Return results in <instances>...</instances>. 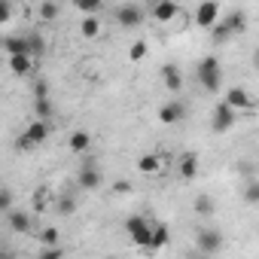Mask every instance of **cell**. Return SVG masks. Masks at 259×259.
Masks as SVG:
<instances>
[{
	"label": "cell",
	"instance_id": "6da1fadb",
	"mask_svg": "<svg viewBox=\"0 0 259 259\" xmlns=\"http://www.w3.org/2000/svg\"><path fill=\"white\" fill-rule=\"evenodd\" d=\"M195 79L204 92H220L223 89V67H220V58L217 55H204L198 64H195Z\"/></svg>",
	"mask_w": 259,
	"mask_h": 259
},
{
	"label": "cell",
	"instance_id": "7a4b0ae2",
	"mask_svg": "<svg viewBox=\"0 0 259 259\" xmlns=\"http://www.w3.org/2000/svg\"><path fill=\"white\" fill-rule=\"evenodd\" d=\"M49 119H34L25 132L19 135V141H16V147L19 150H34V147H43L46 141H49Z\"/></svg>",
	"mask_w": 259,
	"mask_h": 259
},
{
	"label": "cell",
	"instance_id": "3957f363",
	"mask_svg": "<svg viewBox=\"0 0 259 259\" xmlns=\"http://www.w3.org/2000/svg\"><path fill=\"white\" fill-rule=\"evenodd\" d=\"M113 22L122 28V31H138L144 22H147V10L138 7V4H122L113 10Z\"/></svg>",
	"mask_w": 259,
	"mask_h": 259
},
{
	"label": "cell",
	"instance_id": "277c9868",
	"mask_svg": "<svg viewBox=\"0 0 259 259\" xmlns=\"http://www.w3.org/2000/svg\"><path fill=\"white\" fill-rule=\"evenodd\" d=\"M150 232H153V223L144 213H132V217L125 220V235L132 238L138 247H147L150 244Z\"/></svg>",
	"mask_w": 259,
	"mask_h": 259
},
{
	"label": "cell",
	"instance_id": "5b68a950",
	"mask_svg": "<svg viewBox=\"0 0 259 259\" xmlns=\"http://www.w3.org/2000/svg\"><path fill=\"white\" fill-rule=\"evenodd\" d=\"M101 183H104L101 168L95 165V159H85V162L79 165V171H76V186H79V189H85V192H98V189H101Z\"/></svg>",
	"mask_w": 259,
	"mask_h": 259
},
{
	"label": "cell",
	"instance_id": "8992f818",
	"mask_svg": "<svg viewBox=\"0 0 259 259\" xmlns=\"http://www.w3.org/2000/svg\"><path fill=\"white\" fill-rule=\"evenodd\" d=\"M235 119H238V113H235L226 101H220V104L213 107V113H210V132H213V135L232 132V128H235Z\"/></svg>",
	"mask_w": 259,
	"mask_h": 259
},
{
	"label": "cell",
	"instance_id": "52a82bcc",
	"mask_svg": "<svg viewBox=\"0 0 259 259\" xmlns=\"http://www.w3.org/2000/svg\"><path fill=\"white\" fill-rule=\"evenodd\" d=\"M147 16L168 25V22H174L180 16V4L177 0H147Z\"/></svg>",
	"mask_w": 259,
	"mask_h": 259
},
{
	"label": "cell",
	"instance_id": "ba28073f",
	"mask_svg": "<svg viewBox=\"0 0 259 259\" xmlns=\"http://www.w3.org/2000/svg\"><path fill=\"white\" fill-rule=\"evenodd\" d=\"M4 217H7V229H10L13 235H31V232H34V217H31L28 210H19V207L13 204Z\"/></svg>",
	"mask_w": 259,
	"mask_h": 259
},
{
	"label": "cell",
	"instance_id": "9c48e42d",
	"mask_svg": "<svg viewBox=\"0 0 259 259\" xmlns=\"http://www.w3.org/2000/svg\"><path fill=\"white\" fill-rule=\"evenodd\" d=\"M217 19H220V4H217V0H201V4L195 7V13H192V22L201 31H207Z\"/></svg>",
	"mask_w": 259,
	"mask_h": 259
},
{
	"label": "cell",
	"instance_id": "30bf717a",
	"mask_svg": "<svg viewBox=\"0 0 259 259\" xmlns=\"http://www.w3.org/2000/svg\"><path fill=\"white\" fill-rule=\"evenodd\" d=\"M195 247H198L201 253H220V250H223V232H220V229H210V226L198 229Z\"/></svg>",
	"mask_w": 259,
	"mask_h": 259
},
{
	"label": "cell",
	"instance_id": "8fae6325",
	"mask_svg": "<svg viewBox=\"0 0 259 259\" xmlns=\"http://www.w3.org/2000/svg\"><path fill=\"white\" fill-rule=\"evenodd\" d=\"M159 76H162V89H168L171 95H177V92H183V70L174 64V61H168V64H162V70H159Z\"/></svg>",
	"mask_w": 259,
	"mask_h": 259
},
{
	"label": "cell",
	"instance_id": "7c38bea8",
	"mask_svg": "<svg viewBox=\"0 0 259 259\" xmlns=\"http://www.w3.org/2000/svg\"><path fill=\"white\" fill-rule=\"evenodd\" d=\"M186 104L183 101H168V104H162L159 107V122L162 125H177V122H183L186 119Z\"/></svg>",
	"mask_w": 259,
	"mask_h": 259
},
{
	"label": "cell",
	"instance_id": "4fadbf2b",
	"mask_svg": "<svg viewBox=\"0 0 259 259\" xmlns=\"http://www.w3.org/2000/svg\"><path fill=\"white\" fill-rule=\"evenodd\" d=\"M235 113H244V110H253V98H250V92L244 89V85H235V89H229L226 92V98H223Z\"/></svg>",
	"mask_w": 259,
	"mask_h": 259
},
{
	"label": "cell",
	"instance_id": "5bb4252c",
	"mask_svg": "<svg viewBox=\"0 0 259 259\" xmlns=\"http://www.w3.org/2000/svg\"><path fill=\"white\" fill-rule=\"evenodd\" d=\"M34 70V58L28 52H19V55H10V73L13 76H28Z\"/></svg>",
	"mask_w": 259,
	"mask_h": 259
},
{
	"label": "cell",
	"instance_id": "9a60e30c",
	"mask_svg": "<svg viewBox=\"0 0 259 259\" xmlns=\"http://www.w3.org/2000/svg\"><path fill=\"white\" fill-rule=\"evenodd\" d=\"M165 168V159L159 156V153H144V156H138V171L141 174H159Z\"/></svg>",
	"mask_w": 259,
	"mask_h": 259
},
{
	"label": "cell",
	"instance_id": "2e32d148",
	"mask_svg": "<svg viewBox=\"0 0 259 259\" xmlns=\"http://www.w3.org/2000/svg\"><path fill=\"white\" fill-rule=\"evenodd\" d=\"M168 241H171V229H168V223H153V232H150V244H147V250H162Z\"/></svg>",
	"mask_w": 259,
	"mask_h": 259
},
{
	"label": "cell",
	"instance_id": "e0dca14e",
	"mask_svg": "<svg viewBox=\"0 0 259 259\" xmlns=\"http://www.w3.org/2000/svg\"><path fill=\"white\" fill-rule=\"evenodd\" d=\"M177 174H180L183 180H192V177L198 174V156H195V153H183V156L177 159Z\"/></svg>",
	"mask_w": 259,
	"mask_h": 259
},
{
	"label": "cell",
	"instance_id": "ac0fdd59",
	"mask_svg": "<svg viewBox=\"0 0 259 259\" xmlns=\"http://www.w3.org/2000/svg\"><path fill=\"white\" fill-rule=\"evenodd\" d=\"M67 147H70V153L85 156V153L92 150V135H89V132H73V135L67 138Z\"/></svg>",
	"mask_w": 259,
	"mask_h": 259
},
{
	"label": "cell",
	"instance_id": "d6986e66",
	"mask_svg": "<svg viewBox=\"0 0 259 259\" xmlns=\"http://www.w3.org/2000/svg\"><path fill=\"white\" fill-rule=\"evenodd\" d=\"M223 25L238 37V34H244V31H247V13H244V10H232V13L223 19Z\"/></svg>",
	"mask_w": 259,
	"mask_h": 259
},
{
	"label": "cell",
	"instance_id": "ffe728a7",
	"mask_svg": "<svg viewBox=\"0 0 259 259\" xmlns=\"http://www.w3.org/2000/svg\"><path fill=\"white\" fill-rule=\"evenodd\" d=\"M52 207H55V213H61V217H73V213H76V195H73V192H61Z\"/></svg>",
	"mask_w": 259,
	"mask_h": 259
},
{
	"label": "cell",
	"instance_id": "44dd1931",
	"mask_svg": "<svg viewBox=\"0 0 259 259\" xmlns=\"http://www.w3.org/2000/svg\"><path fill=\"white\" fill-rule=\"evenodd\" d=\"M192 210H195L201 220H207V217H213V210H217V201H213L207 192H201V195H195V201H192Z\"/></svg>",
	"mask_w": 259,
	"mask_h": 259
},
{
	"label": "cell",
	"instance_id": "7402d4cb",
	"mask_svg": "<svg viewBox=\"0 0 259 259\" xmlns=\"http://www.w3.org/2000/svg\"><path fill=\"white\" fill-rule=\"evenodd\" d=\"M37 16H40V22H55L61 16V4H58V0H40Z\"/></svg>",
	"mask_w": 259,
	"mask_h": 259
},
{
	"label": "cell",
	"instance_id": "603a6c76",
	"mask_svg": "<svg viewBox=\"0 0 259 259\" xmlns=\"http://www.w3.org/2000/svg\"><path fill=\"white\" fill-rule=\"evenodd\" d=\"M79 34H82L85 40H98V37H101V22H98V16H82Z\"/></svg>",
	"mask_w": 259,
	"mask_h": 259
},
{
	"label": "cell",
	"instance_id": "cb8c5ba5",
	"mask_svg": "<svg viewBox=\"0 0 259 259\" xmlns=\"http://www.w3.org/2000/svg\"><path fill=\"white\" fill-rule=\"evenodd\" d=\"M207 34H210V40H213L217 46H223V43H229V40L235 37V34H232V31H229L226 25H223V19H217V22H213V25L207 28Z\"/></svg>",
	"mask_w": 259,
	"mask_h": 259
},
{
	"label": "cell",
	"instance_id": "d4e9b609",
	"mask_svg": "<svg viewBox=\"0 0 259 259\" xmlns=\"http://www.w3.org/2000/svg\"><path fill=\"white\" fill-rule=\"evenodd\" d=\"M34 116H37V119H52V116H55V104L49 101V95L34 98Z\"/></svg>",
	"mask_w": 259,
	"mask_h": 259
},
{
	"label": "cell",
	"instance_id": "484cf974",
	"mask_svg": "<svg viewBox=\"0 0 259 259\" xmlns=\"http://www.w3.org/2000/svg\"><path fill=\"white\" fill-rule=\"evenodd\" d=\"M70 4L82 13V16H98L104 10V0H70Z\"/></svg>",
	"mask_w": 259,
	"mask_h": 259
},
{
	"label": "cell",
	"instance_id": "4316f807",
	"mask_svg": "<svg viewBox=\"0 0 259 259\" xmlns=\"http://www.w3.org/2000/svg\"><path fill=\"white\" fill-rule=\"evenodd\" d=\"M4 52H7V55L28 52V37H7V40H4Z\"/></svg>",
	"mask_w": 259,
	"mask_h": 259
},
{
	"label": "cell",
	"instance_id": "83f0119b",
	"mask_svg": "<svg viewBox=\"0 0 259 259\" xmlns=\"http://www.w3.org/2000/svg\"><path fill=\"white\" fill-rule=\"evenodd\" d=\"M43 52H46V40L40 34H28V55L31 58H40Z\"/></svg>",
	"mask_w": 259,
	"mask_h": 259
},
{
	"label": "cell",
	"instance_id": "f1b7e54d",
	"mask_svg": "<svg viewBox=\"0 0 259 259\" xmlns=\"http://www.w3.org/2000/svg\"><path fill=\"white\" fill-rule=\"evenodd\" d=\"M67 253V247L58 241V244H40V259H58V256H64Z\"/></svg>",
	"mask_w": 259,
	"mask_h": 259
},
{
	"label": "cell",
	"instance_id": "f546056e",
	"mask_svg": "<svg viewBox=\"0 0 259 259\" xmlns=\"http://www.w3.org/2000/svg\"><path fill=\"white\" fill-rule=\"evenodd\" d=\"M147 52H150L147 40H135L132 46H128V58H132L135 64H138V61H144V58H147Z\"/></svg>",
	"mask_w": 259,
	"mask_h": 259
},
{
	"label": "cell",
	"instance_id": "4dcf8cb0",
	"mask_svg": "<svg viewBox=\"0 0 259 259\" xmlns=\"http://www.w3.org/2000/svg\"><path fill=\"white\" fill-rule=\"evenodd\" d=\"M37 241H40V244H58V241H61V232H58L55 226H43V229L37 232Z\"/></svg>",
	"mask_w": 259,
	"mask_h": 259
},
{
	"label": "cell",
	"instance_id": "1f68e13d",
	"mask_svg": "<svg viewBox=\"0 0 259 259\" xmlns=\"http://www.w3.org/2000/svg\"><path fill=\"white\" fill-rule=\"evenodd\" d=\"M31 210H37V213H46L49 210V195H46V189H37L34 192V207Z\"/></svg>",
	"mask_w": 259,
	"mask_h": 259
},
{
	"label": "cell",
	"instance_id": "d6a6232c",
	"mask_svg": "<svg viewBox=\"0 0 259 259\" xmlns=\"http://www.w3.org/2000/svg\"><path fill=\"white\" fill-rule=\"evenodd\" d=\"M13 204H16V195H13V189L0 186V213H7V210H10Z\"/></svg>",
	"mask_w": 259,
	"mask_h": 259
},
{
	"label": "cell",
	"instance_id": "836d02e7",
	"mask_svg": "<svg viewBox=\"0 0 259 259\" xmlns=\"http://www.w3.org/2000/svg\"><path fill=\"white\" fill-rule=\"evenodd\" d=\"M244 198H247V204H259V183L256 180H250L244 186Z\"/></svg>",
	"mask_w": 259,
	"mask_h": 259
},
{
	"label": "cell",
	"instance_id": "e575fe53",
	"mask_svg": "<svg viewBox=\"0 0 259 259\" xmlns=\"http://www.w3.org/2000/svg\"><path fill=\"white\" fill-rule=\"evenodd\" d=\"M13 19V4L10 0H0V25H7Z\"/></svg>",
	"mask_w": 259,
	"mask_h": 259
},
{
	"label": "cell",
	"instance_id": "d590c367",
	"mask_svg": "<svg viewBox=\"0 0 259 259\" xmlns=\"http://www.w3.org/2000/svg\"><path fill=\"white\" fill-rule=\"evenodd\" d=\"M113 192L116 195H128V192H132V183H128V180H116L113 183Z\"/></svg>",
	"mask_w": 259,
	"mask_h": 259
},
{
	"label": "cell",
	"instance_id": "8d00e7d4",
	"mask_svg": "<svg viewBox=\"0 0 259 259\" xmlns=\"http://www.w3.org/2000/svg\"><path fill=\"white\" fill-rule=\"evenodd\" d=\"M43 95H49V82L46 79H37L34 82V98H43Z\"/></svg>",
	"mask_w": 259,
	"mask_h": 259
}]
</instances>
